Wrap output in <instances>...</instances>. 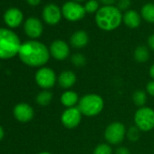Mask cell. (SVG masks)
I'll list each match as a JSON object with an SVG mask.
<instances>
[{
    "mask_svg": "<svg viewBox=\"0 0 154 154\" xmlns=\"http://www.w3.org/2000/svg\"><path fill=\"white\" fill-rule=\"evenodd\" d=\"M14 115L16 119L21 122H27L34 117V110L27 103H19L14 109Z\"/></svg>",
    "mask_w": 154,
    "mask_h": 154,
    "instance_id": "4fadbf2b",
    "label": "cell"
},
{
    "mask_svg": "<svg viewBox=\"0 0 154 154\" xmlns=\"http://www.w3.org/2000/svg\"><path fill=\"white\" fill-rule=\"evenodd\" d=\"M124 24L130 28H136L140 24V17L135 10H129L123 17Z\"/></svg>",
    "mask_w": 154,
    "mask_h": 154,
    "instance_id": "ac0fdd59",
    "label": "cell"
},
{
    "mask_svg": "<svg viewBox=\"0 0 154 154\" xmlns=\"http://www.w3.org/2000/svg\"><path fill=\"white\" fill-rule=\"evenodd\" d=\"M71 63L75 67H83L86 64V57L83 54L76 53L71 56Z\"/></svg>",
    "mask_w": 154,
    "mask_h": 154,
    "instance_id": "cb8c5ba5",
    "label": "cell"
},
{
    "mask_svg": "<svg viewBox=\"0 0 154 154\" xmlns=\"http://www.w3.org/2000/svg\"><path fill=\"white\" fill-rule=\"evenodd\" d=\"M146 92L149 95L154 97V80L149 81L146 85Z\"/></svg>",
    "mask_w": 154,
    "mask_h": 154,
    "instance_id": "83f0119b",
    "label": "cell"
},
{
    "mask_svg": "<svg viewBox=\"0 0 154 154\" xmlns=\"http://www.w3.org/2000/svg\"><path fill=\"white\" fill-rule=\"evenodd\" d=\"M4 20L9 27L16 28V27L19 26V25L22 23L23 14L17 8H10V9L7 10V12L5 13Z\"/></svg>",
    "mask_w": 154,
    "mask_h": 154,
    "instance_id": "9a60e30c",
    "label": "cell"
},
{
    "mask_svg": "<svg viewBox=\"0 0 154 154\" xmlns=\"http://www.w3.org/2000/svg\"><path fill=\"white\" fill-rule=\"evenodd\" d=\"M82 116L78 107L66 108L61 115V122L67 129H74L81 123Z\"/></svg>",
    "mask_w": 154,
    "mask_h": 154,
    "instance_id": "ba28073f",
    "label": "cell"
},
{
    "mask_svg": "<svg viewBox=\"0 0 154 154\" xmlns=\"http://www.w3.org/2000/svg\"><path fill=\"white\" fill-rule=\"evenodd\" d=\"M35 82L39 87L44 90H49L54 87L57 82L54 71L49 67H41L35 73Z\"/></svg>",
    "mask_w": 154,
    "mask_h": 154,
    "instance_id": "52a82bcc",
    "label": "cell"
},
{
    "mask_svg": "<svg viewBox=\"0 0 154 154\" xmlns=\"http://www.w3.org/2000/svg\"><path fill=\"white\" fill-rule=\"evenodd\" d=\"M21 45L13 31L0 28V59H9L18 54Z\"/></svg>",
    "mask_w": 154,
    "mask_h": 154,
    "instance_id": "3957f363",
    "label": "cell"
},
{
    "mask_svg": "<svg viewBox=\"0 0 154 154\" xmlns=\"http://www.w3.org/2000/svg\"><path fill=\"white\" fill-rule=\"evenodd\" d=\"M77 81L76 74L71 70H64L61 72L59 76L57 77V82L60 87L64 90H70Z\"/></svg>",
    "mask_w": 154,
    "mask_h": 154,
    "instance_id": "5bb4252c",
    "label": "cell"
},
{
    "mask_svg": "<svg viewBox=\"0 0 154 154\" xmlns=\"http://www.w3.org/2000/svg\"><path fill=\"white\" fill-rule=\"evenodd\" d=\"M149 76H150V78H151L152 80H154V63H152V64L150 65V67H149Z\"/></svg>",
    "mask_w": 154,
    "mask_h": 154,
    "instance_id": "4dcf8cb0",
    "label": "cell"
},
{
    "mask_svg": "<svg viewBox=\"0 0 154 154\" xmlns=\"http://www.w3.org/2000/svg\"><path fill=\"white\" fill-rule=\"evenodd\" d=\"M38 154H52V153H50V152H48V151H43V152H40V153H38Z\"/></svg>",
    "mask_w": 154,
    "mask_h": 154,
    "instance_id": "e575fe53",
    "label": "cell"
},
{
    "mask_svg": "<svg viewBox=\"0 0 154 154\" xmlns=\"http://www.w3.org/2000/svg\"><path fill=\"white\" fill-rule=\"evenodd\" d=\"M98 8H99V3L96 0H90V1H88L85 4V12L87 13H94L96 12Z\"/></svg>",
    "mask_w": 154,
    "mask_h": 154,
    "instance_id": "484cf974",
    "label": "cell"
},
{
    "mask_svg": "<svg viewBox=\"0 0 154 154\" xmlns=\"http://www.w3.org/2000/svg\"><path fill=\"white\" fill-rule=\"evenodd\" d=\"M43 18L48 25H56L61 20V10L54 4H49L43 10Z\"/></svg>",
    "mask_w": 154,
    "mask_h": 154,
    "instance_id": "7c38bea8",
    "label": "cell"
},
{
    "mask_svg": "<svg viewBox=\"0 0 154 154\" xmlns=\"http://www.w3.org/2000/svg\"><path fill=\"white\" fill-rule=\"evenodd\" d=\"M50 54L57 61L65 60L70 54L69 45L63 40H55L51 44Z\"/></svg>",
    "mask_w": 154,
    "mask_h": 154,
    "instance_id": "30bf717a",
    "label": "cell"
},
{
    "mask_svg": "<svg viewBox=\"0 0 154 154\" xmlns=\"http://www.w3.org/2000/svg\"><path fill=\"white\" fill-rule=\"evenodd\" d=\"M60 101L61 103L65 108H72V107H76V105H78L80 98L76 92L72 90H66L62 94Z\"/></svg>",
    "mask_w": 154,
    "mask_h": 154,
    "instance_id": "e0dca14e",
    "label": "cell"
},
{
    "mask_svg": "<svg viewBox=\"0 0 154 154\" xmlns=\"http://www.w3.org/2000/svg\"><path fill=\"white\" fill-rule=\"evenodd\" d=\"M89 42V35L84 30H79L73 33L70 38V43L72 47L76 49H81L85 47Z\"/></svg>",
    "mask_w": 154,
    "mask_h": 154,
    "instance_id": "2e32d148",
    "label": "cell"
},
{
    "mask_svg": "<svg viewBox=\"0 0 154 154\" xmlns=\"http://www.w3.org/2000/svg\"><path fill=\"white\" fill-rule=\"evenodd\" d=\"M62 13L67 20L74 22L81 20L85 17L86 12L85 8L82 7L80 4L73 1H69L63 6Z\"/></svg>",
    "mask_w": 154,
    "mask_h": 154,
    "instance_id": "9c48e42d",
    "label": "cell"
},
{
    "mask_svg": "<svg viewBox=\"0 0 154 154\" xmlns=\"http://www.w3.org/2000/svg\"><path fill=\"white\" fill-rule=\"evenodd\" d=\"M133 120L140 131H150L154 129V110L148 106L140 107L135 112Z\"/></svg>",
    "mask_w": 154,
    "mask_h": 154,
    "instance_id": "5b68a950",
    "label": "cell"
},
{
    "mask_svg": "<svg viewBox=\"0 0 154 154\" xmlns=\"http://www.w3.org/2000/svg\"><path fill=\"white\" fill-rule=\"evenodd\" d=\"M100 1L103 4V5H106V6H111L112 4L115 3L116 0H100Z\"/></svg>",
    "mask_w": 154,
    "mask_h": 154,
    "instance_id": "1f68e13d",
    "label": "cell"
},
{
    "mask_svg": "<svg viewBox=\"0 0 154 154\" xmlns=\"http://www.w3.org/2000/svg\"><path fill=\"white\" fill-rule=\"evenodd\" d=\"M132 102L139 108L145 106L147 102V94L142 90H137L132 94Z\"/></svg>",
    "mask_w": 154,
    "mask_h": 154,
    "instance_id": "7402d4cb",
    "label": "cell"
},
{
    "mask_svg": "<svg viewBox=\"0 0 154 154\" xmlns=\"http://www.w3.org/2000/svg\"><path fill=\"white\" fill-rule=\"evenodd\" d=\"M125 125L121 122H111L104 130V139L110 145H118L122 143L126 136Z\"/></svg>",
    "mask_w": 154,
    "mask_h": 154,
    "instance_id": "8992f818",
    "label": "cell"
},
{
    "mask_svg": "<svg viewBox=\"0 0 154 154\" xmlns=\"http://www.w3.org/2000/svg\"><path fill=\"white\" fill-rule=\"evenodd\" d=\"M122 16L119 8L112 6H104L100 8L95 16L97 26L104 31L116 29L122 23Z\"/></svg>",
    "mask_w": 154,
    "mask_h": 154,
    "instance_id": "7a4b0ae2",
    "label": "cell"
},
{
    "mask_svg": "<svg viewBox=\"0 0 154 154\" xmlns=\"http://www.w3.org/2000/svg\"><path fill=\"white\" fill-rule=\"evenodd\" d=\"M93 154H113V150L109 143H100L94 148Z\"/></svg>",
    "mask_w": 154,
    "mask_h": 154,
    "instance_id": "603a6c76",
    "label": "cell"
},
{
    "mask_svg": "<svg viewBox=\"0 0 154 154\" xmlns=\"http://www.w3.org/2000/svg\"><path fill=\"white\" fill-rule=\"evenodd\" d=\"M26 34L31 38H38L43 33V25L35 17H29L24 26Z\"/></svg>",
    "mask_w": 154,
    "mask_h": 154,
    "instance_id": "8fae6325",
    "label": "cell"
},
{
    "mask_svg": "<svg viewBox=\"0 0 154 154\" xmlns=\"http://www.w3.org/2000/svg\"><path fill=\"white\" fill-rule=\"evenodd\" d=\"M115 154H131V151L126 147H118L115 150Z\"/></svg>",
    "mask_w": 154,
    "mask_h": 154,
    "instance_id": "f1b7e54d",
    "label": "cell"
},
{
    "mask_svg": "<svg viewBox=\"0 0 154 154\" xmlns=\"http://www.w3.org/2000/svg\"><path fill=\"white\" fill-rule=\"evenodd\" d=\"M141 16L149 23H154V5L151 3L146 4L141 8Z\"/></svg>",
    "mask_w": 154,
    "mask_h": 154,
    "instance_id": "44dd1931",
    "label": "cell"
},
{
    "mask_svg": "<svg viewBox=\"0 0 154 154\" xmlns=\"http://www.w3.org/2000/svg\"><path fill=\"white\" fill-rule=\"evenodd\" d=\"M4 134H5V132H4V130H3V128L0 126V140H1L2 139H3V137H4Z\"/></svg>",
    "mask_w": 154,
    "mask_h": 154,
    "instance_id": "836d02e7",
    "label": "cell"
},
{
    "mask_svg": "<svg viewBox=\"0 0 154 154\" xmlns=\"http://www.w3.org/2000/svg\"><path fill=\"white\" fill-rule=\"evenodd\" d=\"M77 107L83 115L86 117H94L103 112L104 101L103 97L97 94H87L80 98Z\"/></svg>",
    "mask_w": 154,
    "mask_h": 154,
    "instance_id": "277c9868",
    "label": "cell"
},
{
    "mask_svg": "<svg viewBox=\"0 0 154 154\" xmlns=\"http://www.w3.org/2000/svg\"><path fill=\"white\" fill-rule=\"evenodd\" d=\"M76 1H84V0H76Z\"/></svg>",
    "mask_w": 154,
    "mask_h": 154,
    "instance_id": "d590c367",
    "label": "cell"
},
{
    "mask_svg": "<svg viewBox=\"0 0 154 154\" xmlns=\"http://www.w3.org/2000/svg\"><path fill=\"white\" fill-rule=\"evenodd\" d=\"M131 5V0H119L118 2V8L119 10H125L127 9Z\"/></svg>",
    "mask_w": 154,
    "mask_h": 154,
    "instance_id": "4316f807",
    "label": "cell"
},
{
    "mask_svg": "<svg viewBox=\"0 0 154 154\" xmlns=\"http://www.w3.org/2000/svg\"><path fill=\"white\" fill-rule=\"evenodd\" d=\"M18 55L25 64L31 67H41L48 62L50 51L40 42L27 41L21 45Z\"/></svg>",
    "mask_w": 154,
    "mask_h": 154,
    "instance_id": "6da1fadb",
    "label": "cell"
},
{
    "mask_svg": "<svg viewBox=\"0 0 154 154\" xmlns=\"http://www.w3.org/2000/svg\"><path fill=\"white\" fill-rule=\"evenodd\" d=\"M53 100V94L49 90H43L36 96V103L41 106H46L50 104Z\"/></svg>",
    "mask_w": 154,
    "mask_h": 154,
    "instance_id": "ffe728a7",
    "label": "cell"
},
{
    "mask_svg": "<svg viewBox=\"0 0 154 154\" xmlns=\"http://www.w3.org/2000/svg\"><path fill=\"white\" fill-rule=\"evenodd\" d=\"M26 1H27L28 4L31 5V6H37V5L40 3L41 0H26Z\"/></svg>",
    "mask_w": 154,
    "mask_h": 154,
    "instance_id": "d6a6232c",
    "label": "cell"
},
{
    "mask_svg": "<svg viewBox=\"0 0 154 154\" xmlns=\"http://www.w3.org/2000/svg\"><path fill=\"white\" fill-rule=\"evenodd\" d=\"M133 56H134V59H135L136 62H138V63H145L149 58V49L144 45H140V46L136 47V49L134 50Z\"/></svg>",
    "mask_w": 154,
    "mask_h": 154,
    "instance_id": "d6986e66",
    "label": "cell"
},
{
    "mask_svg": "<svg viewBox=\"0 0 154 154\" xmlns=\"http://www.w3.org/2000/svg\"><path fill=\"white\" fill-rule=\"evenodd\" d=\"M140 131L136 126L130 127L126 131V137L131 142L137 141L140 139Z\"/></svg>",
    "mask_w": 154,
    "mask_h": 154,
    "instance_id": "d4e9b609",
    "label": "cell"
},
{
    "mask_svg": "<svg viewBox=\"0 0 154 154\" xmlns=\"http://www.w3.org/2000/svg\"><path fill=\"white\" fill-rule=\"evenodd\" d=\"M148 45H149V48L154 51V34H152L151 35L149 36V38H148Z\"/></svg>",
    "mask_w": 154,
    "mask_h": 154,
    "instance_id": "f546056e",
    "label": "cell"
}]
</instances>
